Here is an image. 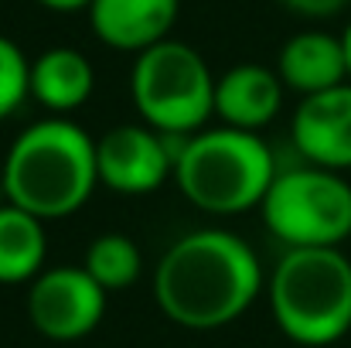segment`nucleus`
Here are the masks:
<instances>
[{
	"mask_svg": "<svg viewBox=\"0 0 351 348\" xmlns=\"http://www.w3.org/2000/svg\"><path fill=\"white\" fill-rule=\"evenodd\" d=\"M259 216L287 249H341L351 239V185L314 164L276 171Z\"/></svg>",
	"mask_w": 351,
	"mask_h": 348,
	"instance_id": "423d86ee",
	"label": "nucleus"
},
{
	"mask_svg": "<svg viewBox=\"0 0 351 348\" xmlns=\"http://www.w3.org/2000/svg\"><path fill=\"white\" fill-rule=\"evenodd\" d=\"M341 41H345V58H348V82H351V24L345 27V34H341Z\"/></svg>",
	"mask_w": 351,
	"mask_h": 348,
	"instance_id": "6ab92c4d",
	"label": "nucleus"
},
{
	"mask_svg": "<svg viewBox=\"0 0 351 348\" xmlns=\"http://www.w3.org/2000/svg\"><path fill=\"white\" fill-rule=\"evenodd\" d=\"M38 3L48 10H58V14H75V10H89L93 0H38Z\"/></svg>",
	"mask_w": 351,
	"mask_h": 348,
	"instance_id": "a211bd4d",
	"label": "nucleus"
},
{
	"mask_svg": "<svg viewBox=\"0 0 351 348\" xmlns=\"http://www.w3.org/2000/svg\"><path fill=\"white\" fill-rule=\"evenodd\" d=\"M280 106H283V82L276 69L242 62L215 76V116L222 119V126L259 133L276 119Z\"/></svg>",
	"mask_w": 351,
	"mask_h": 348,
	"instance_id": "9b49d317",
	"label": "nucleus"
},
{
	"mask_svg": "<svg viewBox=\"0 0 351 348\" xmlns=\"http://www.w3.org/2000/svg\"><path fill=\"white\" fill-rule=\"evenodd\" d=\"M263 294L256 249L229 229L184 232L154 270V301L167 321L188 332H215L239 321Z\"/></svg>",
	"mask_w": 351,
	"mask_h": 348,
	"instance_id": "f257e3e1",
	"label": "nucleus"
},
{
	"mask_svg": "<svg viewBox=\"0 0 351 348\" xmlns=\"http://www.w3.org/2000/svg\"><path fill=\"white\" fill-rule=\"evenodd\" d=\"M96 89L93 62L79 48H48L31 62V96L55 116L79 110Z\"/></svg>",
	"mask_w": 351,
	"mask_h": 348,
	"instance_id": "ddd939ff",
	"label": "nucleus"
},
{
	"mask_svg": "<svg viewBox=\"0 0 351 348\" xmlns=\"http://www.w3.org/2000/svg\"><path fill=\"white\" fill-rule=\"evenodd\" d=\"M269 311L297 345L341 342L351 332V259L341 249H287L269 277Z\"/></svg>",
	"mask_w": 351,
	"mask_h": 348,
	"instance_id": "20e7f679",
	"label": "nucleus"
},
{
	"mask_svg": "<svg viewBox=\"0 0 351 348\" xmlns=\"http://www.w3.org/2000/svg\"><path fill=\"white\" fill-rule=\"evenodd\" d=\"M106 297L86 266H51L31 280L27 321L48 342H79L99 328Z\"/></svg>",
	"mask_w": 351,
	"mask_h": 348,
	"instance_id": "0eeeda50",
	"label": "nucleus"
},
{
	"mask_svg": "<svg viewBox=\"0 0 351 348\" xmlns=\"http://www.w3.org/2000/svg\"><path fill=\"white\" fill-rule=\"evenodd\" d=\"M276 157L259 133L215 126L181 137L174 150L178 192L208 216H239L263 202Z\"/></svg>",
	"mask_w": 351,
	"mask_h": 348,
	"instance_id": "7ed1b4c3",
	"label": "nucleus"
},
{
	"mask_svg": "<svg viewBox=\"0 0 351 348\" xmlns=\"http://www.w3.org/2000/svg\"><path fill=\"white\" fill-rule=\"evenodd\" d=\"M181 0H93V34L117 51H147L171 38Z\"/></svg>",
	"mask_w": 351,
	"mask_h": 348,
	"instance_id": "9d476101",
	"label": "nucleus"
},
{
	"mask_svg": "<svg viewBox=\"0 0 351 348\" xmlns=\"http://www.w3.org/2000/svg\"><path fill=\"white\" fill-rule=\"evenodd\" d=\"M174 150L178 147L147 123H119L96 140L99 185L117 195H154L174 178Z\"/></svg>",
	"mask_w": 351,
	"mask_h": 348,
	"instance_id": "6e6552de",
	"label": "nucleus"
},
{
	"mask_svg": "<svg viewBox=\"0 0 351 348\" xmlns=\"http://www.w3.org/2000/svg\"><path fill=\"white\" fill-rule=\"evenodd\" d=\"M3 195L34 219H69L99 188L96 140L65 116L31 123L3 157Z\"/></svg>",
	"mask_w": 351,
	"mask_h": 348,
	"instance_id": "f03ea898",
	"label": "nucleus"
},
{
	"mask_svg": "<svg viewBox=\"0 0 351 348\" xmlns=\"http://www.w3.org/2000/svg\"><path fill=\"white\" fill-rule=\"evenodd\" d=\"M31 96V62L27 55L0 34V123L10 119Z\"/></svg>",
	"mask_w": 351,
	"mask_h": 348,
	"instance_id": "dca6fc26",
	"label": "nucleus"
},
{
	"mask_svg": "<svg viewBox=\"0 0 351 348\" xmlns=\"http://www.w3.org/2000/svg\"><path fill=\"white\" fill-rule=\"evenodd\" d=\"M7 205V195H3V181H0V209Z\"/></svg>",
	"mask_w": 351,
	"mask_h": 348,
	"instance_id": "aec40b11",
	"label": "nucleus"
},
{
	"mask_svg": "<svg viewBox=\"0 0 351 348\" xmlns=\"http://www.w3.org/2000/svg\"><path fill=\"white\" fill-rule=\"evenodd\" d=\"M130 96L150 130L191 137L215 116V76L198 48L167 38L136 55Z\"/></svg>",
	"mask_w": 351,
	"mask_h": 348,
	"instance_id": "39448f33",
	"label": "nucleus"
},
{
	"mask_svg": "<svg viewBox=\"0 0 351 348\" xmlns=\"http://www.w3.org/2000/svg\"><path fill=\"white\" fill-rule=\"evenodd\" d=\"M45 222L17 205L0 209V283H31L45 270Z\"/></svg>",
	"mask_w": 351,
	"mask_h": 348,
	"instance_id": "4468645a",
	"label": "nucleus"
},
{
	"mask_svg": "<svg viewBox=\"0 0 351 348\" xmlns=\"http://www.w3.org/2000/svg\"><path fill=\"white\" fill-rule=\"evenodd\" d=\"M276 76L283 89H293L304 96L335 89L348 82V58H345V41L328 31H300L287 38L276 58Z\"/></svg>",
	"mask_w": 351,
	"mask_h": 348,
	"instance_id": "f8f14e48",
	"label": "nucleus"
},
{
	"mask_svg": "<svg viewBox=\"0 0 351 348\" xmlns=\"http://www.w3.org/2000/svg\"><path fill=\"white\" fill-rule=\"evenodd\" d=\"M300 17H335L348 7V0H280Z\"/></svg>",
	"mask_w": 351,
	"mask_h": 348,
	"instance_id": "f3484780",
	"label": "nucleus"
},
{
	"mask_svg": "<svg viewBox=\"0 0 351 348\" xmlns=\"http://www.w3.org/2000/svg\"><path fill=\"white\" fill-rule=\"evenodd\" d=\"M290 137L297 154L328 171H351V82L304 96L293 110Z\"/></svg>",
	"mask_w": 351,
	"mask_h": 348,
	"instance_id": "1a4fd4ad",
	"label": "nucleus"
},
{
	"mask_svg": "<svg viewBox=\"0 0 351 348\" xmlns=\"http://www.w3.org/2000/svg\"><path fill=\"white\" fill-rule=\"evenodd\" d=\"M86 273L106 290H126L140 280V270H143V256H140V246L123 235V232H103L93 239V246L86 249Z\"/></svg>",
	"mask_w": 351,
	"mask_h": 348,
	"instance_id": "2eb2a0df",
	"label": "nucleus"
}]
</instances>
